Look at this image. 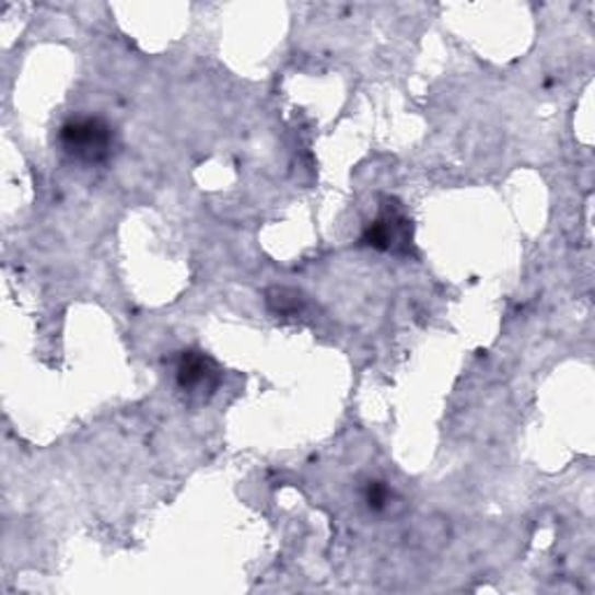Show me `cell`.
Returning a JSON list of instances; mask_svg holds the SVG:
<instances>
[{
	"label": "cell",
	"instance_id": "cell-1",
	"mask_svg": "<svg viewBox=\"0 0 595 595\" xmlns=\"http://www.w3.org/2000/svg\"><path fill=\"white\" fill-rule=\"evenodd\" d=\"M59 144L72 161L98 165L115 152V128L101 117H72L59 130Z\"/></svg>",
	"mask_w": 595,
	"mask_h": 595
},
{
	"label": "cell",
	"instance_id": "cell-2",
	"mask_svg": "<svg viewBox=\"0 0 595 595\" xmlns=\"http://www.w3.org/2000/svg\"><path fill=\"white\" fill-rule=\"evenodd\" d=\"M412 231H409V219L394 200L384 205L380 217L370 223L363 233V245L380 252H400L407 247Z\"/></svg>",
	"mask_w": 595,
	"mask_h": 595
},
{
	"label": "cell",
	"instance_id": "cell-3",
	"mask_svg": "<svg viewBox=\"0 0 595 595\" xmlns=\"http://www.w3.org/2000/svg\"><path fill=\"white\" fill-rule=\"evenodd\" d=\"M177 386L186 394H205L219 384V368L202 351H182L177 361Z\"/></svg>",
	"mask_w": 595,
	"mask_h": 595
},
{
	"label": "cell",
	"instance_id": "cell-4",
	"mask_svg": "<svg viewBox=\"0 0 595 595\" xmlns=\"http://www.w3.org/2000/svg\"><path fill=\"white\" fill-rule=\"evenodd\" d=\"M268 305L277 312V314H291L298 312L303 305L301 293L289 291V289H272L268 293Z\"/></svg>",
	"mask_w": 595,
	"mask_h": 595
},
{
	"label": "cell",
	"instance_id": "cell-5",
	"mask_svg": "<svg viewBox=\"0 0 595 595\" xmlns=\"http://www.w3.org/2000/svg\"><path fill=\"white\" fill-rule=\"evenodd\" d=\"M388 489L384 487V481H368V487H365V502H368V508L372 512H382L386 510L388 505Z\"/></svg>",
	"mask_w": 595,
	"mask_h": 595
}]
</instances>
